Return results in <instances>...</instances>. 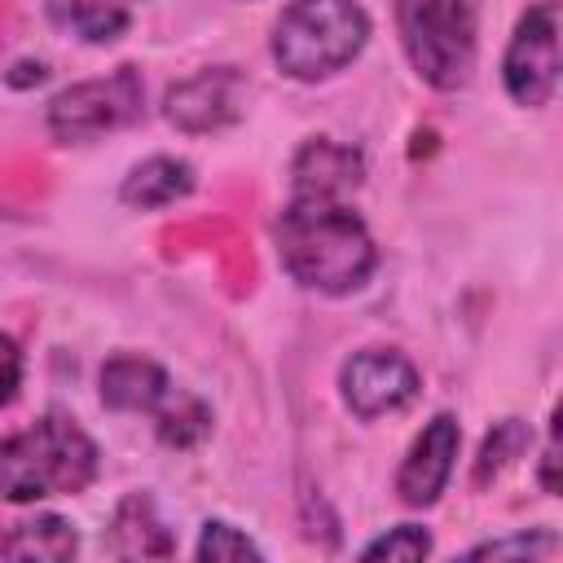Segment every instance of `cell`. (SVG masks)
Masks as SVG:
<instances>
[{
    "mask_svg": "<svg viewBox=\"0 0 563 563\" xmlns=\"http://www.w3.org/2000/svg\"><path fill=\"white\" fill-rule=\"evenodd\" d=\"M273 242L286 277L330 299L361 290L378 268L369 224L330 194H290L273 224Z\"/></svg>",
    "mask_w": 563,
    "mask_h": 563,
    "instance_id": "1",
    "label": "cell"
},
{
    "mask_svg": "<svg viewBox=\"0 0 563 563\" xmlns=\"http://www.w3.org/2000/svg\"><path fill=\"white\" fill-rule=\"evenodd\" d=\"M97 440L75 418L44 413L0 440V497L18 506L40 497H75L97 479Z\"/></svg>",
    "mask_w": 563,
    "mask_h": 563,
    "instance_id": "2",
    "label": "cell"
},
{
    "mask_svg": "<svg viewBox=\"0 0 563 563\" xmlns=\"http://www.w3.org/2000/svg\"><path fill=\"white\" fill-rule=\"evenodd\" d=\"M369 31L361 0H290L273 22L268 53L286 79L317 84L347 70L369 44Z\"/></svg>",
    "mask_w": 563,
    "mask_h": 563,
    "instance_id": "3",
    "label": "cell"
},
{
    "mask_svg": "<svg viewBox=\"0 0 563 563\" xmlns=\"http://www.w3.org/2000/svg\"><path fill=\"white\" fill-rule=\"evenodd\" d=\"M400 48L413 75L435 92L471 84L479 53V0H391Z\"/></svg>",
    "mask_w": 563,
    "mask_h": 563,
    "instance_id": "4",
    "label": "cell"
},
{
    "mask_svg": "<svg viewBox=\"0 0 563 563\" xmlns=\"http://www.w3.org/2000/svg\"><path fill=\"white\" fill-rule=\"evenodd\" d=\"M97 387H101V405L114 409V413H150L154 418V435L167 444V449H194L202 444V435L211 431V409L172 383V374L141 356V352H114L101 374H97Z\"/></svg>",
    "mask_w": 563,
    "mask_h": 563,
    "instance_id": "5",
    "label": "cell"
},
{
    "mask_svg": "<svg viewBox=\"0 0 563 563\" xmlns=\"http://www.w3.org/2000/svg\"><path fill=\"white\" fill-rule=\"evenodd\" d=\"M141 106H145L141 70L136 66H114L110 75L79 79L70 88H62L48 101V114L44 119H48L53 141L84 145V141H97L106 132H119V128L136 123L141 119Z\"/></svg>",
    "mask_w": 563,
    "mask_h": 563,
    "instance_id": "6",
    "label": "cell"
},
{
    "mask_svg": "<svg viewBox=\"0 0 563 563\" xmlns=\"http://www.w3.org/2000/svg\"><path fill=\"white\" fill-rule=\"evenodd\" d=\"M501 88L515 106L541 110L559 88V0H537L519 13L501 53Z\"/></svg>",
    "mask_w": 563,
    "mask_h": 563,
    "instance_id": "7",
    "label": "cell"
},
{
    "mask_svg": "<svg viewBox=\"0 0 563 563\" xmlns=\"http://www.w3.org/2000/svg\"><path fill=\"white\" fill-rule=\"evenodd\" d=\"M422 387L418 365L396 347H361L339 365V396L352 418L374 422L405 409Z\"/></svg>",
    "mask_w": 563,
    "mask_h": 563,
    "instance_id": "8",
    "label": "cell"
},
{
    "mask_svg": "<svg viewBox=\"0 0 563 563\" xmlns=\"http://www.w3.org/2000/svg\"><path fill=\"white\" fill-rule=\"evenodd\" d=\"M246 110V79L238 66H202L189 79L172 84L163 97V114L176 132L202 136L238 123Z\"/></svg>",
    "mask_w": 563,
    "mask_h": 563,
    "instance_id": "9",
    "label": "cell"
},
{
    "mask_svg": "<svg viewBox=\"0 0 563 563\" xmlns=\"http://www.w3.org/2000/svg\"><path fill=\"white\" fill-rule=\"evenodd\" d=\"M457 449H462V427L453 413H435L409 444L400 471H396V497L413 510H427L440 501L449 475H453V462H457Z\"/></svg>",
    "mask_w": 563,
    "mask_h": 563,
    "instance_id": "10",
    "label": "cell"
},
{
    "mask_svg": "<svg viewBox=\"0 0 563 563\" xmlns=\"http://www.w3.org/2000/svg\"><path fill=\"white\" fill-rule=\"evenodd\" d=\"M361 154L352 145H339L330 136H312L299 145L295 163H290V194H330L343 198L347 189L361 185Z\"/></svg>",
    "mask_w": 563,
    "mask_h": 563,
    "instance_id": "11",
    "label": "cell"
},
{
    "mask_svg": "<svg viewBox=\"0 0 563 563\" xmlns=\"http://www.w3.org/2000/svg\"><path fill=\"white\" fill-rule=\"evenodd\" d=\"M110 554L119 559H167L176 554V537L163 523L150 493H128L110 515Z\"/></svg>",
    "mask_w": 563,
    "mask_h": 563,
    "instance_id": "12",
    "label": "cell"
},
{
    "mask_svg": "<svg viewBox=\"0 0 563 563\" xmlns=\"http://www.w3.org/2000/svg\"><path fill=\"white\" fill-rule=\"evenodd\" d=\"M189 194H194V167L185 158H176V154L141 158L119 185V202L136 207V211H158V207H172V202H180Z\"/></svg>",
    "mask_w": 563,
    "mask_h": 563,
    "instance_id": "13",
    "label": "cell"
},
{
    "mask_svg": "<svg viewBox=\"0 0 563 563\" xmlns=\"http://www.w3.org/2000/svg\"><path fill=\"white\" fill-rule=\"evenodd\" d=\"M75 550H79V532L62 515L22 519L0 537V559H48V563H62V559H75Z\"/></svg>",
    "mask_w": 563,
    "mask_h": 563,
    "instance_id": "14",
    "label": "cell"
},
{
    "mask_svg": "<svg viewBox=\"0 0 563 563\" xmlns=\"http://www.w3.org/2000/svg\"><path fill=\"white\" fill-rule=\"evenodd\" d=\"M44 9H48V22L53 26L70 31L84 44H110L132 22L128 4H119V0H48Z\"/></svg>",
    "mask_w": 563,
    "mask_h": 563,
    "instance_id": "15",
    "label": "cell"
},
{
    "mask_svg": "<svg viewBox=\"0 0 563 563\" xmlns=\"http://www.w3.org/2000/svg\"><path fill=\"white\" fill-rule=\"evenodd\" d=\"M528 427L519 422V418H501L488 435H484V449H479V457H475V484L484 488L488 479H497L515 457H523V449H528Z\"/></svg>",
    "mask_w": 563,
    "mask_h": 563,
    "instance_id": "16",
    "label": "cell"
},
{
    "mask_svg": "<svg viewBox=\"0 0 563 563\" xmlns=\"http://www.w3.org/2000/svg\"><path fill=\"white\" fill-rule=\"evenodd\" d=\"M194 554L202 559V563H238V559H264V550L242 532V528H233L229 519H207L202 523V532H198V545H194Z\"/></svg>",
    "mask_w": 563,
    "mask_h": 563,
    "instance_id": "17",
    "label": "cell"
},
{
    "mask_svg": "<svg viewBox=\"0 0 563 563\" xmlns=\"http://www.w3.org/2000/svg\"><path fill=\"white\" fill-rule=\"evenodd\" d=\"M427 554H431V532L418 528V523H396L383 537L361 545V559H405V563H413V559H427Z\"/></svg>",
    "mask_w": 563,
    "mask_h": 563,
    "instance_id": "18",
    "label": "cell"
},
{
    "mask_svg": "<svg viewBox=\"0 0 563 563\" xmlns=\"http://www.w3.org/2000/svg\"><path fill=\"white\" fill-rule=\"evenodd\" d=\"M471 559H545V554H559V537L545 532V528H532V532H515V537H497V541H479L466 550Z\"/></svg>",
    "mask_w": 563,
    "mask_h": 563,
    "instance_id": "19",
    "label": "cell"
},
{
    "mask_svg": "<svg viewBox=\"0 0 563 563\" xmlns=\"http://www.w3.org/2000/svg\"><path fill=\"white\" fill-rule=\"evenodd\" d=\"M18 387H22V352L9 334H0V409L18 396Z\"/></svg>",
    "mask_w": 563,
    "mask_h": 563,
    "instance_id": "20",
    "label": "cell"
},
{
    "mask_svg": "<svg viewBox=\"0 0 563 563\" xmlns=\"http://www.w3.org/2000/svg\"><path fill=\"white\" fill-rule=\"evenodd\" d=\"M554 466H559V413L550 418V435H545V449H541V488L554 497L559 493V479H554Z\"/></svg>",
    "mask_w": 563,
    "mask_h": 563,
    "instance_id": "21",
    "label": "cell"
}]
</instances>
